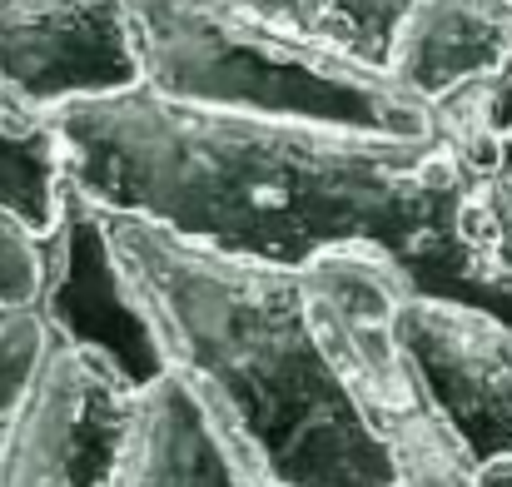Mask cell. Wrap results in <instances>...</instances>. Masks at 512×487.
I'll return each mask as SVG.
<instances>
[{
    "label": "cell",
    "mask_w": 512,
    "mask_h": 487,
    "mask_svg": "<svg viewBox=\"0 0 512 487\" xmlns=\"http://www.w3.org/2000/svg\"><path fill=\"white\" fill-rule=\"evenodd\" d=\"M65 179L219 254L304 274L334 249L388 254L408 289L512 324V249L483 179L438 135L388 140L165 100L150 85L50 115Z\"/></svg>",
    "instance_id": "6da1fadb"
},
{
    "label": "cell",
    "mask_w": 512,
    "mask_h": 487,
    "mask_svg": "<svg viewBox=\"0 0 512 487\" xmlns=\"http://www.w3.org/2000/svg\"><path fill=\"white\" fill-rule=\"evenodd\" d=\"M100 214L165 373L199 393L274 483L398 487L388 438L319 348L299 274L179 239L140 214Z\"/></svg>",
    "instance_id": "7a4b0ae2"
},
{
    "label": "cell",
    "mask_w": 512,
    "mask_h": 487,
    "mask_svg": "<svg viewBox=\"0 0 512 487\" xmlns=\"http://www.w3.org/2000/svg\"><path fill=\"white\" fill-rule=\"evenodd\" d=\"M145 85L165 100L423 140L438 110L388 70L269 25L229 0H135Z\"/></svg>",
    "instance_id": "3957f363"
},
{
    "label": "cell",
    "mask_w": 512,
    "mask_h": 487,
    "mask_svg": "<svg viewBox=\"0 0 512 487\" xmlns=\"http://www.w3.org/2000/svg\"><path fill=\"white\" fill-rule=\"evenodd\" d=\"M140 388L100 353L45 328L0 433V487H115Z\"/></svg>",
    "instance_id": "277c9868"
},
{
    "label": "cell",
    "mask_w": 512,
    "mask_h": 487,
    "mask_svg": "<svg viewBox=\"0 0 512 487\" xmlns=\"http://www.w3.org/2000/svg\"><path fill=\"white\" fill-rule=\"evenodd\" d=\"M145 85L135 0H0V100L50 120Z\"/></svg>",
    "instance_id": "5b68a950"
},
{
    "label": "cell",
    "mask_w": 512,
    "mask_h": 487,
    "mask_svg": "<svg viewBox=\"0 0 512 487\" xmlns=\"http://www.w3.org/2000/svg\"><path fill=\"white\" fill-rule=\"evenodd\" d=\"M299 284L319 348L378 433L393 438L403 423L428 413V398L398 343V309L413 294L403 269L378 249H334L314 259Z\"/></svg>",
    "instance_id": "8992f818"
},
{
    "label": "cell",
    "mask_w": 512,
    "mask_h": 487,
    "mask_svg": "<svg viewBox=\"0 0 512 487\" xmlns=\"http://www.w3.org/2000/svg\"><path fill=\"white\" fill-rule=\"evenodd\" d=\"M403 358L428 408L478 468L512 453V324L488 309L408 294L398 309Z\"/></svg>",
    "instance_id": "52a82bcc"
},
{
    "label": "cell",
    "mask_w": 512,
    "mask_h": 487,
    "mask_svg": "<svg viewBox=\"0 0 512 487\" xmlns=\"http://www.w3.org/2000/svg\"><path fill=\"white\" fill-rule=\"evenodd\" d=\"M35 314L55 338L110 358L135 388L165 378L160 343L125 289L105 214L70 179H65L60 214L45 229V284Z\"/></svg>",
    "instance_id": "ba28073f"
},
{
    "label": "cell",
    "mask_w": 512,
    "mask_h": 487,
    "mask_svg": "<svg viewBox=\"0 0 512 487\" xmlns=\"http://www.w3.org/2000/svg\"><path fill=\"white\" fill-rule=\"evenodd\" d=\"M115 487H279L254 453L219 428L184 378H155L135 398Z\"/></svg>",
    "instance_id": "9c48e42d"
},
{
    "label": "cell",
    "mask_w": 512,
    "mask_h": 487,
    "mask_svg": "<svg viewBox=\"0 0 512 487\" xmlns=\"http://www.w3.org/2000/svg\"><path fill=\"white\" fill-rule=\"evenodd\" d=\"M508 60V0H418L398 30V45L388 55V75L438 110V100L498 75Z\"/></svg>",
    "instance_id": "30bf717a"
},
{
    "label": "cell",
    "mask_w": 512,
    "mask_h": 487,
    "mask_svg": "<svg viewBox=\"0 0 512 487\" xmlns=\"http://www.w3.org/2000/svg\"><path fill=\"white\" fill-rule=\"evenodd\" d=\"M229 5L388 70L398 30H403V20L413 15L418 0H229Z\"/></svg>",
    "instance_id": "8fae6325"
},
{
    "label": "cell",
    "mask_w": 512,
    "mask_h": 487,
    "mask_svg": "<svg viewBox=\"0 0 512 487\" xmlns=\"http://www.w3.org/2000/svg\"><path fill=\"white\" fill-rule=\"evenodd\" d=\"M65 199V150L50 120H30L0 100V209L30 229H50Z\"/></svg>",
    "instance_id": "7c38bea8"
},
{
    "label": "cell",
    "mask_w": 512,
    "mask_h": 487,
    "mask_svg": "<svg viewBox=\"0 0 512 487\" xmlns=\"http://www.w3.org/2000/svg\"><path fill=\"white\" fill-rule=\"evenodd\" d=\"M40 284H45V234L0 209V314L35 309Z\"/></svg>",
    "instance_id": "4fadbf2b"
},
{
    "label": "cell",
    "mask_w": 512,
    "mask_h": 487,
    "mask_svg": "<svg viewBox=\"0 0 512 487\" xmlns=\"http://www.w3.org/2000/svg\"><path fill=\"white\" fill-rule=\"evenodd\" d=\"M40 348H45V324H40L35 309L0 314V433H5V418H10Z\"/></svg>",
    "instance_id": "5bb4252c"
},
{
    "label": "cell",
    "mask_w": 512,
    "mask_h": 487,
    "mask_svg": "<svg viewBox=\"0 0 512 487\" xmlns=\"http://www.w3.org/2000/svg\"><path fill=\"white\" fill-rule=\"evenodd\" d=\"M483 194H488V209H493V219H498V229L512 249V135H503L498 160L483 174Z\"/></svg>",
    "instance_id": "9a60e30c"
},
{
    "label": "cell",
    "mask_w": 512,
    "mask_h": 487,
    "mask_svg": "<svg viewBox=\"0 0 512 487\" xmlns=\"http://www.w3.org/2000/svg\"><path fill=\"white\" fill-rule=\"evenodd\" d=\"M478 487H512V453L493 458L488 468H478Z\"/></svg>",
    "instance_id": "2e32d148"
},
{
    "label": "cell",
    "mask_w": 512,
    "mask_h": 487,
    "mask_svg": "<svg viewBox=\"0 0 512 487\" xmlns=\"http://www.w3.org/2000/svg\"><path fill=\"white\" fill-rule=\"evenodd\" d=\"M508 5H512V0H508Z\"/></svg>",
    "instance_id": "e0dca14e"
}]
</instances>
